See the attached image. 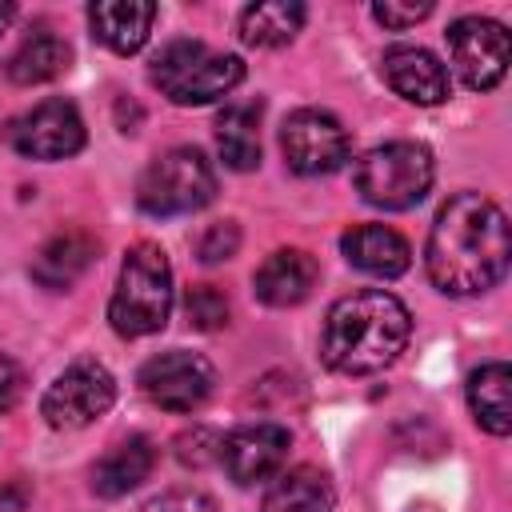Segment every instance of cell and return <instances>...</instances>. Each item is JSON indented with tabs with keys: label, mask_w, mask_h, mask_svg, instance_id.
Instances as JSON below:
<instances>
[{
	"label": "cell",
	"mask_w": 512,
	"mask_h": 512,
	"mask_svg": "<svg viewBox=\"0 0 512 512\" xmlns=\"http://www.w3.org/2000/svg\"><path fill=\"white\" fill-rule=\"evenodd\" d=\"M512 256L508 216L480 192L452 196L428 232L424 268L444 296H476L504 280Z\"/></svg>",
	"instance_id": "6da1fadb"
},
{
	"label": "cell",
	"mask_w": 512,
	"mask_h": 512,
	"mask_svg": "<svg viewBox=\"0 0 512 512\" xmlns=\"http://www.w3.org/2000/svg\"><path fill=\"white\" fill-rule=\"evenodd\" d=\"M408 332H412V316L392 292L360 288L328 308L320 332V356L332 372L372 376L404 352Z\"/></svg>",
	"instance_id": "7a4b0ae2"
},
{
	"label": "cell",
	"mask_w": 512,
	"mask_h": 512,
	"mask_svg": "<svg viewBox=\"0 0 512 512\" xmlns=\"http://www.w3.org/2000/svg\"><path fill=\"white\" fill-rule=\"evenodd\" d=\"M172 312V264L164 248L156 244H136L128 248L120 264L116 292L108 300V320L120 336H152L168 324Z\"/></svg>",
	"instance_id": "3957f363"
},
{
	"label": "cell",
	"mask_w": 512,
	"mask_h": 512,
	"mask_svg": "<svg viewBox=\"0 0 512 512\" xmlns=\"http://www.w3.org/2000/svg\"><path fill=\"white\" fill-rule=\"evenodd\" d=\"M432 176H436L432 152L416 140H388V144L364 152L352 168L356 192L372 208H384V212L416 208L428 196Z\"/></svg>",
	"instance_id": "277c9868"
},
{
	"label": "cell",
	"mask_w": 512,
	"mask_h": 512,
	"mask_svg": "<svg viewBox=\"0 0 512 512\" xmlns=\"http://www.w3.org/2000/svg\"><path fill=\"white\" fill-rule=\"evenodd\" d=\"M244 80V64L200 40H172L152 60V84L172 104H212Z\"/></svg>",
	"instance_id": "5b68a950"
},
{
	"label": "cell",
	"mask_w": 512,
	"mask_h": 512,
	"mask_svg": "<svg viewBox=\"0 0 512 512\" xmlns=\"http://www.w3.org/2000/svg\"><path fill=\"white\" fill-rule=\"evenodd\" d=\"M212 196H216V172L200 148H168L144 168L136 184V204L148 216L200 212L204 204H212Z\"/></svg>",
	"instance_id": "8992f818"
},
{
	"label": "cell",
	"mask_w": 512,
	"mask_h": 512,
	"mask_svg": "<svg viewBox=\"0 0 512 512\" xmlns=\"http://www.w3.org/2000/svg\"><path fill=\"white\" fill-rule=\"evenodd\" d=\"M112 400H116L112 372L96 360H76L48 384L40 412L52 428H84L96 416H104L112 408Z\"/></svg>",
	"instance_id": "52a82bcc"
},
{
	"label": "cell",
	"mask_w": 512,
	"mask_h": 512,
	"mask_svg": "<svg viewBox=\"0 0 512 512\" xmlns=\"http://www.w3.org/2000/svg\"><path fill=\"white\" fill-rule=\"evenodd\" d=\"M284 160L296 176H328L348 160V132L320 108H300L280 128Z\"/></svg>",
	"instance_id": "ba28073f"
},
{
	"label": "cell",
	"mask_w": 512,
	"mask_h": 512,
	"mask_svg": "<svg viewBox=\"0 0 512 512\" xmlns=\"http://www.w3.org/2000/svg\"><path fill=\"white\" fill-rule=\"evenodd\" d=\"M448 56L472 92H488L508 72V32L488 16H464L448 28Z\"/></svg>",
	"instance_id": "9c48e42d"
},
{
	"label": "cell",
	"mask_w": 512,
	"mask_h": 512,
	"mask_svg": "<svg viewBox=\"0 0 512 512\" xmlns=\"http://www.w3.org/2000/svg\"><path fill=\"white\" fill-rule=\"evenodd\" d=\"M216 384V372L212 364L200 356V352H184V348H172V352H160L152 360H144L140 368V388L152 404H160L164 412H192L208 400Z\"/></svg>",
	"instance_id": "30bf717a"
},
{
	"label": "cell",
	"mask_w": 512,
	"mask_h": 512,
	"mask_svg": "<svg viewBox=\"0 0 512 512\" xmlns=\"http://www.w3.org/2000/svg\"><path fill=\"white\" fill-rule=\"evenodd\" d=\"M8 140L32 160H68L84 148V120L68 100H44L8 124Z\"/></svg>",
	"instance_id": "8fae6325"
},
{
	"label": "cell",
	"mask_w": 512,
	"mask_h": 512,
	"mask_svg": "<svg viewBox=\"0 0 512 512\" xmlns=\"http://www.w3.org/2000/svg\"><path fill=\"white\" fill-rule=\"evenodd\" d=\"M288 428L284 424H272V420H260V424H244L236 432H228L220 440V460L228 468V476L248 488V484H260L268 476L280 472L284 456H288Z\"/></svg>",
	"instance_id": "7c38bea8"
},
{
	"label": "cell",
	"mask_w": 512,
	"mask_h": 512,
	"mask_svg": "<svg viewBox=\"0 0 512 512\" xmlns=\"http://www.w3.org/2000/svg\"><path fill=\"white\" fill-rule=\"evenodd\" d=\"M380 72H384V84L396 96H404L408 104H420V108L444 104L448 92H452L448 68L424 48H408V44L388 48L384 60H380Z\"/></svg>",
	"instance_id": "4fadbf2b"
},
{
	"label": "cell",
	"mask_w": 512,
	"mask_h": 512,
	"mask_svg": "<svg viewBox=\"0 0 512 512\" xmlns=\"http://www.w3.org/2000/svg\"><path fill=\"white\" fill-rule=\"evenodd\" d=\"M320 264L316 256H308L304 248H276L260 268H256V296L268 308H292L300 300H308V292L316 288Z\"/></svg>",
	"instance_id": "5bb4252c"
},
{
	"label": "cell",
	"mask_w": 512,
	"mask_h": 512,
	"mask_svg": "<svg viewBox=\"0 0 512 512\" xmlns=\"http://www.w3.org/2000/svg\"><path fill=\"white\" fill-rule=\"evenodd\" d=\"M340 252L348 256L352 268H360L368 276H384V280L408 272V260H412L408 240L396 228H384V224H356V228H348L340 236Z\"/></svg>",
	"instance_id": "9a60e30c"
},
{
	"label": "cell",
	"mask_w": 512,
	"mask_h": 512,
	"mask_svg": "<svg viewBox=\"0 0 512 512\" xmlns=\"http://www.w3.org/2000/svg\"><path fill=\"white\" fill-rule=\"evenodd\" d=\"M152 20H156V4H148V0H100L88 8V24H92L96 40L120 56L144 48Z\"/></svg>",
	"instance_id": "2e32d148"
},
{
	"label": "cell",
	"mask_w": 512,
	"mask_h": 512,
	"mask_svg": "<svg viewBox=\"0 0 512 512\" xmlns=\"http://www.w3.org/2000/svg\"><path fill=\"white\" fill-rule=\"evenodd\" d=\"M152 464H156L152 440H148V436H128V440L112 444V448L96 460V468H92V488H96V496H104V500L128 496L132 488H140V484L148 480Z\"/></svg>",
	"instance_id": "e0dca14e"
},
{
	"label": "cell",
	"mask_w": 512,
	"mask_h": 512,
	"mask_svg": "<svg viewBox=\"0 0 512 512\" xmlns=\"http://www.w3.org/2000/svg\"><path fill=\"white\" fill-rule=\"evenodd\" d=\"M468 408L484 432H512V368L504 360H488L468 376Z\"/></svg>",
	"instance_id": "ac0fdd59"
},
{
	"label": "cell",
	"mask_w": 512,
	"mask_h": 512,
	"mask_svg": "<svg viewBox=\"0 0 512 512\" xmlns=\"http://www.w3.org/2000/svg\"><path fill=\"white\" fill-rule=\"evenodd\" d=\"M96 260V240L80 228H68V232H56L32 260V276L44 284V288H68L76 284Z\"/></svg>",
	"instance_id": "d6986e66"
},
{
	"label": "cell",
	"mask_w": 512,
	"mask_h": 512,
	"mask_svg": "<svg viewBox=\"0 0 512 512\" xmlns=\"http://www.w3.org/2000/svg\"><path fill=\"white\" fill-rule=\"evenodd\" d=\"M332 480L316 464H296L264 492V512H332Z\"/></svg>",
	"instance_id": "ffe728a7"
},
{
	"label": "cell",
	"mask_w": 512,
	"mask_h": 512,
	"mask_svg": "<svg viewBox=\"0 0 512 512\" xmlns=\"http://www.w3.org/2000/svg\"><path fill=\"white\" fill-rule=\"evenodd\" d=\"M72 64V48L64 36H56L52 28H32L20 48L8 56V80L12 84H44L56 80L60 72H68Z\"/></svg>",
	"instance_id": "44dd1931"
},
{
	"label": "cell",
	"mask_w": 512,
	"mask_h": 512,
	"mask_svg": "<svg viewBox=\"0 0 512 512\" xmlns=\"http://www.w3.org/2000/svg\"><path fill=\"white\" fill-rule=\"evenodd\" d=\"M260 104H224L216 116V148L228 168L252 172L260 164Z\"/></svg>",
	"instance_id": "7402d4cb"
},
{
	"label": "cell",
	"mask_w": 512,
	"mask_h": 512,
	"mask_svg": "<svg viewBox=\"0 0 512 512\" xmlns=\"http://www.w3.org/2000/svg\"><path fill=\"white\" fill-rule=\"evenodd\" d=\"M304 4L292 0H260L240 12V40L248 48H280L304 28Z\"/></svg>",
	"instance_id": "603a6c76"
},
{
	"label": "cell",
	"mask_w": 512,
	"mask_h": 512,
	"mask_svg": "<svg viewBox=\"0 0 512 512\" xmlns=\"http://www.w3.org/2000/svg\"><path fill=\"white\" fill-rule=\"evenodd\" d=\"M184 316H188L192 328L216 332V328L228 324V300H224V292H220L216 284H196V288H188V296H184Z\"/></svg>",
	"instance_id": "cb8c5ba5"
},
{
	"label": "cell",
	"mask_w": 512,
	"mask_h": 512,
	"mask_svg": "<svg viewBox=\"0 0 512 512\" xmlns=\"http://www.w3.org/2000/svg\"><path fill=\"white\" fill-rule=\"evenodd\" d=\"M236 248H240V228H236L232 220H216V224H208V228L200 232V240H196V256H200L204 264L232 260Z\"/></svg>",
	"instance_id": "d4e9b609"
},
{
	"label": "cell",
	"mask_w": 512,
	"mask_h": 512,
	"mask_svg": "<svg viewBox=\"0 0 512 512\" xmlns=\"http://www.w3.org/2000/svg\"><path fill=\"white\" fill-rule=\"evenodd\" d=\"M140 512H216V504H212V496H204L196 488H172V492L148 500Z\"/></svg>",
	"instance_id": "484cf974"
},
{
	"label": "cell",
	"mask_w": 512,
	"mask_h": 512,
	"mask_svg": "<svg viewBox=\"0 0 512 512\" xmlns=\"http://www.w3.org/2000/svg\"><path fill=\"white\" fill-rule=\"evenodd\" d=\"M428 12H432V4H392V0L372 4V16H376L384 28H412V24L424 20Z\"/></svg>",
	"instance_id": "4316f807"
},
{
	"label": "cell",
	"mask_w": 512,
	"mask_h": 512,
	"mask_svg": "<svg viewBox=\"0 0 512 512\" xmlns=\"http://www.w3.org/2000/svg\"><path fill=\"white\" fill-rule=\"evenodd\" d=\"M20 388H24V372L8 356H0V412H8L20 400Z\"/></svg>",
	"instance_id": "83f0119b"
},
{
	"label": "cell",
	"mask_w": 512,
	"mask_h": 512,
	"mask_svg": "<svg viewBox=\"0 0 512 512\" xmlns=\"http://www.w3.org/2000/svg\"><path fill=\"white\" fill-rule=\"evenodd\" d=\"M12 16H16V4H0V32L12 24Z\"/></svg>",
	"instance_id": "f1b7e54d"
}]
</instances>
